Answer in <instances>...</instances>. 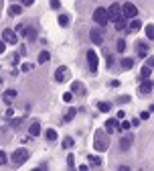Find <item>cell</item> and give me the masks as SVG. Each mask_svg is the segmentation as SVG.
I'll return each instance as SVG.
<instances>
[{
	"label": "cell",
	"instance_id": "6da1fadb",
	"mask_svg": "<svg viewBox=\"0 0 154 171\" xmlns=\"http://www.w3.org/2000/svg\"><path fill=\"white\" fill-rule=\"evenodd\" d=\"M93 20H95V25H100V27L104 29L105 25L110 23V14H108V8H104V6H97L95 10H93Z\"/></svg>",
	"mask_w": 154,
	"mask_h": 171
},
{
	"label": "cell",
	"instance_id": "7a4b0ae2",
	"mask_svg": "<svg viewBox=\"0 0 154 171\" xmlns=\"http://www.w3.org/2000/svg\"><path fill=\"white\" fill-rule=\"evenodd\" d=\"M108 145H110V141H108V130H105V132L97 130V132H95V141H93V147H95V151H105V149H108Z\"/></svg>",
	"mask_w": 154,
	"mask_h": 171
},
{
	"label": "cell",
	"instance_id": "3957f363",
	"mask_svg": "<svg viewBox=\"0 0 154 171\" xmlns=\"http://www.w3.org/2000/svg\"><path fill=\"white\" fill-rule=\"evenodd\" d=\"M108 14H110V20H114V23H118V20L126 19V16H124V12H122V6H120L118 2L110 4V8H108Z\"/></svg>",
	"mask_w": 154,
	"mask_h": 171
},
{
	"label": "cell",
	"instance_id": "277c9868",
	"mask_svg": "<svg viewBox=\"0 0 154 171\" xmlns=\"http://www.w3.org/2000/svg\"><path fill=\"white\" fill-rule=\"evenodd\" d=\"M27 159H28V151H27V149H16V151L12 153V161H14L16 165L27 163Z\"/></svg>",
	"mask_w": 154,
	"mask_h": 171
},
{
	"label": "cell",
	"instance_id": "5b68a950",
	"mask_svg": "<svg viewBox=\"0 0 154 171\" xmlns=\"http://www.w3.org/2000/svg\"><path fill=\"white\" fill-rule=\"evenodd\" d=\"M122 12H124V16H126V19H136V14H138V8H136L132 2H124Z\"/></svg>",
	"mask_w": 154,
	"mask_h": 171
},
{
	"label": "cell",
	"instance_id": "8992f818",
	"mask_svg": "<svg viewBox=\"0 0 154 171\" xmlns=\"http://www.w3.org/2000/svg\"><path fill=\"white\" fill-rule=\"evenodd\" d=\"M87 65H89V71H91V74L97 71V55H95V51H91V49L87 51Z\"/></svg>",
	"mask_w": 154,
	"mask_h": 171
},
{
	"label": "cell",
	"instance_id": "52a82bcc",
	"mask_svg": "<svg viewBox=\"0 0 154 171\" xmlns=\"http://www.w3.org/2000/svg\"><path fill=\"white\" fill-rule=\"evenodd\" d=\"M89 39H91V43H95V45H101L104 43V35H101V29L95 27L89 31Z\"/></svg>",
	"mask_w": 154,
	"mask_h": 171
},
{
	"label": "cell",
	"instance_id": "ba28073f",
	"mask_svg": "<svg viewBox=\"0 0 154 171\" xmlns=\"http://www.w3.org/2000/svg\"><path fill=\"white\" fill-rule=\"evenodd\" d=\"M2 39L10 45H16L18 43V37H16V31H10V29H4L2 31Z\"/></svg>",
	"mask_w": 154,
	"mask_h": 171
},
{
	"label": "cell",
	"instance_id": "9c48e42d",
	"mask_svg": "<svg viewBox=\"0 0 154 171\" xmlns=\"http://www.w3.org/2000/svg\"><path fill=\"white\" fill-rule=\"evenodd\" d=\"M132 145H134V136L126 135V136H122V139H120V149H122V151H128Z\"/></svg>",
	"mask_w": 154,
	"mask_h": 171
},
{
	"label": "cell",
	"instance_id": "30bf717a",
	"mask_svg": "<svg viewBox=\"0 0 154 171\" xmlns=\"http://www.w3.org/2000/svg\"><path fill=\"white\" fill-rule=\"evenodd\" d=\"M67 74H69V69H67L65 65L57 67V71H55V80H57V82H65V80H67Z\"/></svg>",
	"mask_w": 154,
	"mask_h": 171
},
{
	"label": "cell",
	"instance_id": "8fae6325",
	"mask_svg": "<svg viewBox=\"0 0 154 171\" xmlns=\"http://www.w3.org/2000/svg\"><path fill=\"white\" fill-rule=\"evenodd\" d=\"M152 88H154L152 80H142V84H140V94H150Z\"/></svg>",
	"mask_w": 154,
	"mask_h": 171
},
{
	"label": "cell",
	"instance_id": "7c38bea8",
	"mask_svg": "<svg viewBox=\"0 0 154 171\" xmlns=\"http://www.w3.org/2000/svg\"><path fill=\"white\" fill-rule=\"evenodd\" d=\"M105 130H108V135L110 132H116L118 130V120H116V118H108V120H105Z\"/></svg>",
	"mask_w": 154,
	"mask_h": 171
},
{
	"label": "cell",
	"instance_id": "4fadbf2b",
	"mask_svg": "<svg viewBox=\"0 0 154 171\" xmlns=\"http://www.w3.org/2000/svg\"><path fill=\"white\" fill-rule=\"evenodd\" d=\"M140 29H142V23H140L138 19H130V25H128V31L136 33V31H140Z\"/></svg>",
	"mask_w": 154,
	"mask_h": 171
},
{
	"label": "cell",
	"instance_id": "5bb4252c",
	"mask_svg": "<svg viewBox=\"0 0 154 171\" xmlns=\"http://www.w3.org/2000/svg\"><path fill=\"white\" fill-rule=\"evenodd\" d=\"M132 65H134V57H124L122 61H120V67H122V69H130Z\"/></svg>",
	"mask_w": 154,
	"mask_h": 171
},
{
	"label": "cell",
	"instance_id": "9a60e30c",
	"mask_svg": "<svg viewBox=\"0 0 154 171\" xmlns=\"http://www.w3.org/2000/svg\"><path fill=\"white\" fill-rule=\"evenodd\" d=\"M28 132H31V136H38L41 135V124H38V122H33L31 128H28Z\"/></svg>",
	"mask_w": 154,
	"mask_h": 171
},
{
	"label": "cell",
	"instance_id": "2e32d148",
	"mask_svg": "<svg viewBox=\"0 0 154 171\" xmlns=\"http://www.w3.org/2000/svg\"><path fill=\"white\" fill-rule=\"evenodd\" d=\"M8 12H10L12 16H18L20 12H23V8H20L18 4H10V6H8Z\"/></svg>",
	"mask_w": 154,
	"mask_h": 171
},
{
	"label": "cell",
	"instance_id": "e0dca14e",
	"mask_svg": "<svg viewBox=\"0 0 154 171\" xmlns=\"http://www.w3.org/2000/svg\"><path fill=\"white\" fill-rule=\"evenodd\" d=\"M150 74H152V67L144 65V67H142V71H140V80H148V78H150Z\"/></svg>",
	"mask_w": 154,
	"mask_h": 171
},
{
	"label": "cell",
	"instance_id": "ac0fdd59",
	"mask_svg": "<svg viewBox=\"0 0 154 171\" xmlns=\"http://www.w3.org/2000/svg\"><path fill=\"white\" fill-rule=\"evenodd\" d=\"M51 59V53L49 51H41V53H38V63H47Z\"/></svg>",
	"mask_w": 154,
	"mask_h": 171
},
{
	"label": "cell",
	"instance_id": "d6986e66",
	"mask_svg": "<svg viewBox=\"0 0 154 171\" xmlns=\"http://www.w3.org/2000/svg\"><path fill=\"white\" fill-rule=\"evenodd\" d=\"M97 108H100V112H110V110H112V104H110V102H100Z\"/></svg>",
	"mask_w": 154,
	"mask_h": 171
},
{
	"label": "cell",
	"instance_id": "ffe728a7",
	"mask_svg": "<svg viewBox=\"0 0 154 171\" xmlns=\"http://www.w3.org/2000/svg\"><path fill=\"white\" fill-rule=\"evenodd\" d=\"M116 49H118V53H124V51H126V41L118 39V41H116Z\"/></svg>",
	"mask_w": 154,
	"mask_h": 171
},
{
	"label": "cell",
	"instance_id": "44dd1931",
	"mask_svg": "<svg viewBox=\"0 0 154 171\" xmlns=\"http://www.w3.org/2000/svg\"><path fill=\"white\" fill-rule=\"evenodd\" d=\"M146 51H148L146 43H138V55L140 57H146Z\"/></svg>",
	"mask_w": 154,
	"mask_h": 171
},
{
	"label": "cell",
	"instance_id": "7402d4cb",
	"mask_svg": "<svg viewBox=\"0 0 154 171\" xmlns=\"http://www.w3.org/2000/svg\"><path fill=\"white\" fill-rule=\"evenodd\" d=\"M69 23H71L69 14H61V16H59V25H61V27H67Z\"/></svg>",
	"mask_w": 154,
	"mask_h": 171
},
{
	"label": "cell",
	"instance_id": "603a6c76",
	"mask_svg": "<svg viewBox=\"0 0 154 171\" xmlns=\"http://www.w3.org/2000/svg\"><path fill=\"white\" fill-rule=\"evenodd\" d=\"M12 98H16V90H6V92H4V100L10 102Z\"/></svg>",
	"mask_w": 154,
	"mask_h": 171
},
{
	"label": "cell",
	"instance_id": "cb8c5ba5",
	"mask_svg": "<svg viewBox=\"0 0 154 171\" xmlns=\"http://www.w3.org/2000/svg\"><path fill=\"white\" fill-rule=\"evenodd\" d=\"M45 136L49 141H55L57 139V130H55V128H49V130H45Z\"/></svg>",
	"mask_w": 154,
	"mask_h": 171
},
{
	"label": "cell",
	"instance_id": "d4e9b609",
	"mask_svg": "<svg viewBox=\"0 0 154 171\" xmlns=\"http://www.w3.org/2000/svg\"><path fill=\"white\" fill-rule=\"evenodd\" d=\"M75 114H77V110H75V108H69V110H67V114H65V120H67V122H69V120H73V118H75Z\"/></svg>",
	"mask_w": 154,
	"mask_h": 171
},
{
	"label": "cell",
	"instance_id": "484cf974",
	"mask_svg": "<svg viewBox=\"0 0 154 171\" xmlns=\"http://www.w3.org/2000/svg\"><path fill=\"white\" fill-rule=\"evenodd\" d=\"M24 35H27V39H35V37H37V31H35V29H24Z\"/></svg>",
	"mask_w": 154,
	"mask_h": 171
},
{
	"label": "cell",
	"instance_id": "4316f807",
	"mask_svg": "<svg viewBox=\"0 0 154 171\" xmlns=\"http://www.w3.org/2000/svg\"><path fill=\"white\" fill-rule=\"evenodd\" d=\"M146 37H148V39H154V25H148V27H146Z\"/></svg>",
	"mask_w": 154,
	"mask_h": 171
},
{
	"label": "cell",
	"instance_id": "83f0119b",
	"mask_svg": "<svg viewBox=\"0 0 154 171\" xmlns=\"http://www.w3.org/2000/svg\"><path fill=\"white\" fill-rule=\"evenodd\" d=\"M124 29H126V19H122V20L116 23V31H124Z\"/></svg>",
	"mask_w": 154,
	"mask_h": 171
},
{
	"label": "cell",
	"instance_id": "f1b7e54d",
	"mask_svg": "<svg viewBox=\"0 0 154 171\" xmlns=\"http://www.w3.org/2000/svg\"><path fill=\"white\" fill-rule=\"evenodd\" d=\"M73 147V139H71V136H67L65 141H63V149H71Z\"/></svg>",
	"mask_w": 154,
	"mask_h": 171
},
{
	"label": "cell",
	"instance_id": "f546056e",
	"mask_svg": "<svg viewBox=\"0 0 154 171\" xmlns=\"http://www.w3.org/2000/svg\"><path fill=\"white\" fill-rule=\"evenodd\" d=\"M89 163H91V165H101V159L95 157V155H89Z\"/></svg>",
	"mask_w": 154,
	"mask_h": 171
},
{
	"label": "cell",
	"instance_id": "4dcf8cb0",
	"mask_svg": "<svg viewBox=\"0 0 154 171\" xmlns=\"http://www.w3.org/2000/svg\"><path fill=\"white\" fill-rule=\"evenodd\" d=\"M130 126H132V122H128V120H124L122 124H120V130H130Z\"/></svg>",
	"mask_w": 154,
	"mask_h": 171
},
{
	"label": "cell",
	"instance_id": "1f68e13d",
	"mask_svg": "<svg viewBox=\"0 0 154 171\" xmlns=\"http://www.w3.org/2000/svg\"><path fill=\"white\" fill-rule=\"evenodd\" d=\"M71 90H73V92H83V88H81V84H79V82H73Z\"/></svg>",
	"mask_w": 154,
	"mask_h": 171
},
{
	"label": "cell",
	"instance_id": "d6a6232c",
	"mask_svg": "<svg viewBox=\"0 0 154 171\" xmlns=\"http://www.w3.org/2000/svg\"><path fill=\"white\" fill-rule=\"evenodd\" d=\"M63 100H65V102H71V100H73V92H67V94H63Z\"/></svg>",
	"mask_w": 154,
	"mask_h": 171
},
{
	"label": "cell",
	"instance_id": "836d02e7",
	"mask_svg": "<svg viewBox=\"0 0 154 171\" xmlns=\"http://www.w3.org/2000/svg\"><path fill=\"white\" fill-rule=\"evenodd\" d=\"M118 102H120V104H128V102H130V96H120Z\"/></svg>",
	"mask_w": 154,
	"mask_h": 171
},
{
	"label": "cell",
	"instance_id": "e575fe53",
	"mask_svg": "<svg viewBox=\"0 0 154 171\" xmlns=\"http://www.w3.org/2000/svg\"><path fill=\"white\" fill-rule=\"evenodd\" d=\"M148 118H150V110H148V112H142V114H140V120H148Z\"/></svg>",
	"mask_w": 154,
	"mask_h": 171
},
{
	"label": "cell",
	"instance_id": "d590c367",
	"mask_svg": "<svg viewBox=\"0 0 154 171\" xmlns=\"http://www.w3.org/2000/svg\"><path fill=\"white\" fill-rule=\"evenodd\" d=\"M59 6H61V2H59V0H51V8H55V10H57Z\"/></svg>",
	"mask_w": 154,
	"mask_h": 171
},
{
	"label": "cell",
	"instance_id": "8d00e7d4",
	"mask_svg": "<svg viewBox=\"0 0 154 171\" xmlns=\"http://www.w3.org/2000/svg\"><path fill=\"white\" fill-rule=\"evenodd\" d=\"M20 69H23V71H31V69H33V65H31V63H24Z\"/></svg>",
	"mask_w": 154,
	"mask_h": 171
},
{
	"label": "cell",
	"instance_id": "74e56055",
	"mask_svg": "<svg viewBox=\"0 0 154 171\" xmlns=\"http://www.w3.org/2000/svg\"><path fill=\"white\" fill-rule=\"evenodd\" d=\"M105 59H108V67H112L114 65V57L112 55H105Z\"/></svg>",
	"mask_w": 154,
	"mask_h": 171
},
{
	"label": "cell",
	"instance_id": "f35d334b",
	"mask_svg": "<svg viewBox=\"0 0 154 171\" xmlns=\"http://www.w3.org/2000/svg\"><path fill=\"white\" fill-rule=\"evenodd\" d=\"M4 163H6V155L0 151V165H4Z\"/></svg>",
	"mask_w": 154,
	"mask_h": 171
},
{
	"label": "cell",
	"instance_id": "ab89813d",
	"mask_svg": "<svg viewBox=\"0 0 154 171\" xmlns=\"http://www.w3.org/2000/svg\"><path fill=\"white\" fill-rule=\"evenodd\" d=\"M146 65H148V67H154V57H148V59H146Z\"/></svg>",
	"mask_w": 154,
	"mask_h": 171
},
{
	"label": "cell",
	"instance_id": "60d3db41",
	"mask_svg": "<svg viewBox=\"0 0 154 171\" xmlns=\"http://www.w3.org/2000/svg\"><path fill=\"white\" fill-rule=\"evenodd\" d=\"M4 49H6V41H0V53H4Z\"/></svg>",
	"mask_w": 154,
	"mask_h": 171
},
{
	"label": "cell",
	"instance_id": "b9f144b4",
	"mask_svg": "<svg viewBox=\"0 0 154 171\" xmlns=\"http://www.w3.org/2000/svg\"><path fill=\"white\" fill-rule=\"evenodd\" d=\"M73 163H75V161H73V157L69 155V157H67V165H69V167H73Z\"/></svg>",
	"mask_w": 154,
	"mask_h": 171
},
{
	"label": "cell",
	"instance_id": "7bdbcfd3",
	"mask_svg": "<svg viewBox=\"0 0 154 171\" xmlns=\"http://www.w3.org/2000/svg\"><path fill=\"white\" fill-rule=\"evenodd\" d=\"M20 2H23V4H24V6H31V4H33V2H35V0H20Z\"/></svg>",
	"mask_w": 154,
	"mask_h": 171
},
{
	"label": "cell",
	"instance_id": "ee69618b",
	"mask_svg": "<svg viewBox=\"0 0 154 171\" xmlns=\"http://www.w3.org/2000/svg\"><path fill=\"white\" fill-rule=\"evenodd\" d=\"M110 86H112V88H120V82H118V80H114V82L110 84Z\"/></svg>",
	"mask_w": 154,
	"mask_h": 171
}]
</instances>
